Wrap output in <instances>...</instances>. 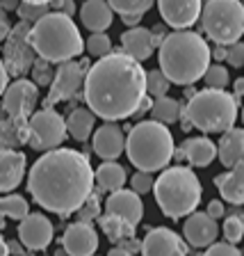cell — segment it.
<instances>
[{"instance_id":"obj_14","label":"cell","mask_w":244,"mask_h":256,"mask_svg":"<svg viewBox=\"0 0 244 256\" xmlns=\"http://www.w3.org/2000/svg\"><path fill=\"white\" fill-rule=\"evenodd\" d=\"M142 256H187V242L174 229L158 226L142 240Z\"/></svg>"},{"instance_id":"obj_43","label":"cell","mask_w":244,"mask_h":256,"mask_svg":"<svg viewBox=\"0 0 244 256\" xmlns=\"http://www.w3.org/2000/svg\"><path fill=\"white\" fill-rule=\"evenodd\" d=\"M206 213L210 215V218L219 220V218H224V213H226V210H224V204L219 202V199H213V202L208 204V210H206Z\"/></svg>"},{"instance_id":"obj_34","label":"cell","mask_w":244,"mask_h":256,"mask_svg":"<svg viewBox=\"0 0 244 256\" xmlns=\"http://www.w3.org/2000/svg\"><path fill=\"white\" fill-rule=\"evenodd\" d=\"M110 7L119 14H146L155 0H107Z\"/></svg>"},{"instance_id":"obj_22","label":"cell","mask_w":244,"mask_h":256,"mask_svg":"<svg viewBox=\"0 0 244 256\" xmlns=\"http://www.w3.org/2000/svg\"><path fill=\"white\" fill-rule=\"evenodd\" d=\"M215 186L224 202L233 206H244V160L231 167V172L215 176Z\"/></svg>"},{"instance_id":"obj_19","label":"cell","mask_w":244,"mask_h":256,"mask_svg":"<svg viewBox=\"0 0 244 256\" xmlns=\"http://www.w3.org/2000/svg\"><path fill=\"white\" fill-rule=\"evenodd\" d=\"M105 213L119 215V218L128 220L137 226L144 218V204L135 190H114L110 192V197L105 199Z\"/></svg>"},{"instance_id":"obj_38","label":"cell","mask_w":244,"mask_h":256,"mask_svg":"<svg viewBox=\"0 0 244 256\" xmlns=\"http://www.w3.org/2000/svg\"><path fill=\"white\" fill-rule=\"evenodd\" d=\"M224 238L233 245L244 238V215H229V220L224 222Z\"/></svg>"},{"instance_id":"obj_7","label":"cell","mask_w":244,"mask_h":256,"mask_svg":"<svg viewBox=\"0 0 244 256\" xmlns=\"http://www.w3.org/2000/svg\"><path fill=\"white\" fill-rule=\"evenodd\" d=\"M238 103V96L224 90L206 87L201 92H194L183 112L185 126H194L201 133H226L229 128L235 126Z\"/></svg>"},{"instance_id":"obj_9","label":"cell","mask_w":244,"mask_h":256,"mask_svg":"<svg viewBox=\"0 0 244 256\" xmlns=\"http://www.w3.org/2000/svg\"><path fill=\"white\" fill-rule=\"evenodd\" d=\"M66 122L53 108H43V110L32 112L27 119V144L37 151H50L57 149L59 144L66 140Z\"/></svg>"},{"instance_id":"obj_32","label":"cell","mask_w":244,"mask_h":256,"mask_svg":"<svg viewBox=\"0 0 244 256\" xmlns=\"http://www.w3.org/2000/svg\"><path fill=\"white\" fill-rule=\"evenodd\" d=\"M169 87H171V80L167 78L162 69L146 71V94H149V96H153V98L167 96Z\"/></svg>"},{"instance_id":"obj_33","label":"cell","mask_w":244,"mask_h":256,"mask_svg":"<svg viewBox=\"0 0 244 256\" xmlns=\"http://www.w3.org/2000/svg\"><path fill=\"white\" fill-rule=\"evenodd\" d=\"M85 50L96 60L105 58V55L112 53V39L105 32H91V37L85 42Z\"/></svg>"},{"instance_id":"obj_40","label":"cell","mask_w":244,"mask_h":256,"mask_svg":"<svg viewBox=\"0 0 244 256\" xmlns=\"http://www.w3.org/2000/svg\"><path fill=\"white\" fill-rule=\"evenodd\" d=\"M153 186H155V181H153V174H151V172L137 170L133 174V178H130V188H133L137 194H146V192H151Z\"/></svg>"},{"instance_id":"obj_24","label":"cell","mask_w":244,"mask_h":256,"mask_svg":"<svg viewBox=\"0 0 244 256\" xmlns=\"http://www.w3.org/2000/svg\"><path fill=\"white\" fill-rule=\"evenodd\" d=\"M174 156L185 158L187 162L194 167H208L215 158H217V144H215L210 138H190L183 142L181 151Z\"/></svg>"},{"instance_id":"obj_26","label":"cell","mask_w":244,"mask_h":256,"mask_svg":"<svg viewBox=\"0 0 244 256\" xmlns=\"http://www.w3.org/2000/svg\"><path fill=\"white\" fill-rule=\"evenodd\" d=\"M96 128V114L89 108H75L66 119V130L75 142H87Z\"/></svg>"},{"instance_id":"obj_41","label":"cell","mask_w":244,"mask_h":256,"mask_svg":"<svg viewBox=\"0 0 244 256\" xmlns=\"http://www.w3.org/2000/svg\"><path fill=\"white\" fill-rule=\"evenodd\" d=\"M203 256H244L233 242H213Z\"/></svg>"},{"instance_id":"obj_55","label":"cell","mask_w":244,"mask_h":256,"mask_svg":"<svg viewBox=\"0 0 244 256\" xmlns=\"http://www.w3.org/2000/svg\"><path fill=\"white\" fill-rule=\"evenodd\" d=\"M242 124H244V108H242Z\"/></svg>"},{"instance_id":"obj_28","label":"cell","mask_w":244,"mask_h":256,"mask_svg":"<svg viewBox=\"0 0 244 256\" xmlns=\"http://www.w3.org/2000/svg\"><path fill=\"white\" fill-rule=\"evenodd\" d=\"M98 222H101V231L112 242H123L126 238H133L135 229H137L133 222H128V220L119 218V215H112V213H103L98 218Z\"/></svg>"},{"instance_id":"obj_25","label":"cell","mask_w":244,"mask_h":256,"mask_svg":"<svg viewBox=\"0 0 244 256\" xmlns=\"http://www.w3.org/2000/svg\"><path fill=\"white\" fill-rule=\"evenodd\" d=\"M217 156L224 167H233L244 160V128H229L217 144Z\"/></svg>"},{"instance_id":"obj_51","label":"cell","mask_w":244,"mask_h":256,"mask_svg":"<svg viewBox=\"0 0 244 256\" xmlns=\"http://www.w3.org/2000/svg\"><path fill=\"white\" fill-rule=\"evenodd\" d=\"M233 90H235V96H244V78H238L235 80V85H233Z\"/></svg>"},{"instance_id":"obj_35","label":"cell","mask_w":244,"mask_h":256,"mask_svg":"<svg viewBox=\"0 0 244 256\" xmlns=\"http://www.w3.org/2000/svg\"><path fill=\"white\" fill-rule=\"evenodd\" d=\"M16 12L21 16V21L37 23L41 16H46L50 12V2H25V0H21V5H18Z\"/></svg>"},{"instance_id":"obj_16","label":"cell","mask_w":244,"mask_h":256,"mask_svg":"<svg viewBox=\"0 0 244 256\" xmlns=\"http://www.w3.org/2000/svg\"><path fill=\"white\" fill-rule=\"evenodd\" d=\"M62 250L69 256H94L98 250V231L89 222H73L66 226Z\"/></svg>"},{"instance_id":"obj_1","label":"cell","mask_w":244,"mask_h":256,"mask_svg":"<svg viewBox=\"0 0 244 256\" xmlns=\"http://www.w3.org/2000/svg\"><path fill=\"white\" fill-rule=\"evenodd\" d=\"M94 170L85 154L75 149H50L37 158L27 174V192L48 213L73 215L94 190Z\"/></svg>"},{"instance_id":"obj_15","label":"cell","mask_w":244,"mask_h":256,"mask_svg":"<svg viewBox=\"0 0 244 256\" xmlns=\"http://www.w3.org/2000/svg\"><path fill=\"white\" fill-rule=\"evenodd\" d=\"M162 21L174 30H187L201 18V0H158Z\"/></svg>"},{"instance_id":"obj_39","label":"cell","mask_w":244,"mask_h":256,"mask_svg":"<svg viewBox=\"0 0 244 256\" xmlns=\"http://www.w3.org/2000/svg\"><path fill=\"white\" fill-rule=\"evenodd\" d=\"M50 64L53 62H48V60H43V58L34 60L32 74H34V82H37V85H50V82H53L55 71H50Z\"/></svg>"},{"instance_id":"obj_53","label":"cell","mask_w":244,"mask_h":256,"mask_svg":"<svg viewBox=\"0 0 244 256\" xmlns=\"http://www.w3.org/2000/svg\"><path fill=\"white\" fill-rule=\"evenodd\" d=\"M2 226H5V215L0 213V229H2Z\"/></svg>"},{"instance_id":"obj_21","label":"cell","mask_w":244,"mask_h":256,"mask_svg":"<svg viewBox=\"0 0 244 256\" xmlns=\"http://www.w3.org/2000/svg\"><path fill=\"white\" fill-rule=\"evenodd\" d=\"M155 46H158V44H155L153 32L142 28V26L128 28V30L121 34V50L126 55H130V58L139 60V62L149 60L151 55H153Z\"/></svg>"},{"instance_id":"obj_42","label":"cell","mask_w":244,"mask_h":256,"mask_svg":"<svg viewBox=\"0 0 244 256\" xmlns=\"http://www.w3.org/2000/svg\"><path fill=\"white\" fill-rule=\"evenodd\" d=\"M226 62L235 69L244 66V44L242 42H235L231 46H226Z\"/></svg>"},{"instance_id":"obj_49","label":"cell","mask_w":244,"mask_h":256,"mask_svg":"<svg viewBox=\"0 0 244 256\" xmlns=\"http://www.w3.org/2000/svg\"><path fill=\"white\" fill-rule=\"evenodd\" d=\"M107 256H135V254H133V252H128L126 247L119 245V247H112V250L107 252Z\"/></svg>"},{"instance_id":"obj_11","label":"cell","mask_w":244,"mask_h":256,"mask_svg":"<svg viewBox=\"0 0 244 256\" xmlns=\"http://www.w3.org/2000/svg\"><path fill=\"white\" fill-rule=\"evenodd\" d=\"M39 103V87L37 82H32L27 78H18L11 85H7L5 94H2V110L7 112L9 119L16 122H27L32 117V112Z\"/></svg>"},{"instance_id":"obj_17","label":"cell","mask_w":244,"mask_h":256,"mask_svg":"<svg viewBox=\"0 0 244 256\" xmlns=\"http://www.w3.org/2000/svg\"><path fill=\"white\" fill-rule=\"evenodd\" d=\"M94 154L103 160H117L119 156L126 151V135L123 128L117 122H105L101 128L94 130V140H91Z\"/></svg>"},{"instance_id":"obj_37","label":"cell","mask_w":244,"mask_h":256,"mask_svg":"<svg viewBox=\"0 0 244 256\" xmlns=\"http://www.w3.org/2000/svg\"><path fill=\"white\" fill-rule=\"evenodd\" d=\"M101 218V194L91 190V194L85 199V204L78 208V220L80 222H91V220Z\"/></svg>"},{"instance_id":"obj_3","label":"cell","mask_w":244,"mask_h":256,"mask_svg":"<svg viewBox=\"0 0 244 256\" xmlns=\"http://www.w3.org/2000/svg\"><path fill=\"white\" fill-rule=\"evenodd\" d=\"M213 50L208 42L192 30H174L160 44V69L171 80V85L190 87L206 76Z\"/></svg>"},{"instance_id":"obj_30","label":"cell","mask_w":244,"mask_h":256,"mask_svg":"<svg viewBox=\"0 0 244 256\" xmlns=\"http://www.w3.org/2000/svg\"><path fill=\"white\" fill-rule=\"evenodd\" d=\"M151 114H153L155 122H162V124H176L181 119V103L171 98V96H160L153 101V108H151Z\"/></svg>"},{"instance_id":"obj_10","label":"cell","mask_w":244,"mask_h":256,"mask_svg":"<svg viewBox=\"0 0 244 256\" xmlns=\"http://www.w3.org/2000/svg\"><path fill=\"white\" fill-rule=\"evenodd\" d=\"M30 30L32 23L21 21L18 26L11 28L9 34L5 37V44H2V62H5L9 76H14V78L25 76L37 60V50L30 42Z\"/></svg>"},{"instance_id":"obj_54","label":"cell","mask_w":244,"mask_h":256,"mask_svg":"<svg viewBox=\"0 0 244 256\" xmlns=\"http://www.w3.org/2000/svg\"><path fill=\"white\" fill-rule=\"evenodd\" d=\"M25 2H53V0H25Z\"/></svg>"},{"instance_id":"obj_2","label":"cell","mask_w":244,"mask_h":256,"mask_svg":"<svg viewBox=\"0 0 244 256\" xmlns=\"http://www.w3.org/2000/svg\"><path fill=\"white\" fill-rule=\"evenodd\" d=\"M146 96V71L130 55L110 53L98 58L85 76V103L96 117L121 122L135 117Z\"/></svg>"},{"instance_id":"obj_4","label":"cell","mask_w":244,"mask_h":256,"mask_svg":"<svg viewBox=\"0 0 244 256\" xmlns=\"http://www.w3.org/2000/svg\"><path fill=\"white\" fill-rule=\"evenodd\" d=\"M30 42L39 58L53 64L75 60L85 50V42L78 26L64 12H48L37 23H32Z\"/></svg>"},{"instance_id":"obj_5","label":"cell","mask_w":244,"mask_h":256,"mask_svg":"<svg viewBox=\"0 0 244 256\" xmlns=\"http://www.w3.org/2000/svg\"><path fill=\"white\" fill-rule=\"evenodd\" d=\"M128 160L142 172H160L171 162L176 154L174 135L162 122H139L126 138Z\"/></svg>"},{"instance_id":"obj_46","label":"cell","mask_w":244,"mask_h":256,"mask_svg":"<svg viewBox=\"0 0 244 256\" xmlns=\"http://www.w3.org/2000/svg\"><path fill=\"white\" fill-rule=\"evenodd\" d=\"M9 23H7V12L0 10V42H5V37L9 34Z\"/></svg>"},{"instance_id":"obj_50","label":"cell","mask_w":244,"mask_h":256,"mask_svg":"<svg viewBox=\"0 0 244 256\" xmlns=\"http://www.w3.org/2000/svg\"><path fill=\"white\" fill-rule=\"evenodd\" d=\"M213 58L215 60H226V46H222V44H217L213 50Z\"/></svg>"},{"instance_id":"obj_20","label":"cell","mask_w":244,"mask_h":256,"mask_svg":"<svg viewBox=\"0 0 244 256\" xmlns=\"http://www.w3.org/2000/svg\"><path fill=\"white\" fill-rule=\"evenodd\" d=\"M25 154L0 146V192H11L23 183L25 176Z\"/></svg>"},{"instance_id":"obj_27","label":"cell","mask_w":244,"mask_h":256,"mask_svg":"<svg viewBox=\"0 0 244 256\" xmlns=\"http://www.w3.org/2000/svg\"><path fill=\"white\" fill-rule=\"evenodd\" d=\"M94 178H96V186L98 190L103 192H114V190H121L126 186V170L119 165L117 160H105L98 170L94 172Z\"/></svg>"},{"instance_id":"obj_18","label":"cell","mask_w":244,"mask_h":256,"mask_svg":"<svg viewBox=\"0 0 244 256\" xmlns=\"http://www.w3.org/2000/svg\"><path fill=\"white\" fill-rule=\"evenodd\" d=\"M183 236L192 247H210L213 242H217L219 236V224L215 218H210L208 213H190L183 224Z\"/></svg>"},{"instance_id":"obj_36","label":"cell","mask_w":244,"mask_h":256,"mask_svg":"<svg viewBox=\"0 0 244 256\" xmlns=\"http://www.w3.org/2000/svg\"><path fill=\"white\" fill-rule=\"evenodd\" d=\"M208 87H213V90H226V85L231 82V76H229V69L222 66V64H210L203 76Z\"/></svg>"},{"instance_id":"obj_52","label":"cell","mask_w":244,"mask_h":256,"mask_svg":"<svg viewBox=\"0 0 244 256\" xmlns=\"http://www.w3.org/2000/svg\"><path fill=\"white\" fill-rule=\"evenodd\" d=\"M0 256H9V245L2 238H0Z\"/></svg>"},{"instance_id":"obj_13","label":"cell","mask_w":244,"mask_h":256,"mask_svg":"<svg viewBox=\"0 0 244 256\" xmlns=\"http://www.w3.org/2000/svg\"><path fill=\"white\" fill-rule=\"evenodd\" d=\"M53 224L43 213H27L18 224V240L30 252L46 250L53 242Z\"/></svg>"},{"instance_id":"obj_45","label":"cell","mask_w":244,"mask_h":256,"mask_svg":"<svg viewBox=\"0 0 244 256\" xmlns=\"http://www.w3.org/2000/svg\"><path fill=\"white\" fill-rule=\"evenodd\" d=\"M50 7H55L57 12H64V14H73V2L71 0H53L50 2Z\"/></svg>"},{"instance_id":"obj_29","label":"cell","mask_w":244,"mask_h":256,"mask_svg":"<svg viewBox=\"0 0 244 256\" xmlns=\"http://www.w3.org/2000/svg\"><path fill=\"white\" fill-rule=\"evenodd\" d=\"M27 142V122H16L5 119L0 122V146L2 149H14Z\"/></svg>"},{"instance_id":"obj_31","label":"cell","mask_w":244,"mask_h":256,"mask_svg":"<svg viewBox=\"0 0 244 256\" xmlns=\"http://www.w3.org/2000/svg\"><path fill=\"white\" fill-rule=\"evenodd\" d=\"M0 213L9 220H18L21 222L30 213V208H27V202L21 194H7V197H0Z\"/></svg>"},{"instance_id":"obj_8","label":"cell","mask_w":244,"mask_h":256,"mask_svg":"<svg viewBox=\"0 0 244 256\" xmlns=\"http://www.w3.org/2000/svg\"><path fill=\"white\" fill-rule=\"evenodd\" d=\"M201 26L210 42L231 46L244 34L242 0H208L201 10Z\"/></svg>"},{"instance_id":"obj_6","label":"cell","mask_w":244,"mask_h":256,"mask_svg":"<svg viewBox=\"0 0 244 256\" xmlns=\"http://www.w3.org/2000/svg\"><path fill=\"white\" fill-rule=\"evenodd\" d=\"M153 192L160 210L167 218L178 220V218H187L190 213L197 210L203 188L199 176L190 167L176 165L162 170V174L155 178Z\"/></svg>"},{"instance_id":"obj_48","label":"cell","mask_w":244,"mask_h":256,"mask_svg":"<svg viewBox=\"0 0 244 256\" xmlns=\"http://www.w3.org/2000/svg\"><path fill=\"white\" fill-rule=\"evenodd\" d=\"M18 5H21V0H0V7L5 12H16Z\"/></svg>"},{"instance_id":"obj_57","label":"cell","mask_w":244,"mask_h":256,"mask_svg":"<svg viewBox=\"0 0 244 256\" xmlns=\"http://www.w3.org/2000/svg\"><path fill=\"white\" fill-rule=\"evenodd\" d=\"M0 238H2V236H0Z\"/></svg>"},{"instance_id":"obj_56","label":"cell","mask_w":244,"mask_h":256,"mask_svg":"<svg viewBox=\"0 0 244 256\" xmlns=\"http://www.w3.org/2000/svg\"><path fill=\"white\" fill-rule=\"evenodd\" d=\"M242 5H244V0H242Z\"/></svg>"},{"instance_id":"obj_12","label":"cell","mask_w":244,"mask_h":256,"mask_svg":"<svg viewBox=\"0 0 244 256\" xmlns=\"http://www.w3.org/2000/svg\"><path fill=\"white\" fill-rule=\"evenodd\" d=\"M85 69H87V62H75V60H69V62L59 64L53 76V82H50L46 108H53L55 103L73 98L80 92V87L85 85V76H87Z\"/></svg>"},{"instance_id":"obj_23","label":"cell","mask_w":244,"mask_h":256,"mask_svg":"<svg viewBox=\"0 0 244 256\" xmlns=\"http://www.w3.org/2000/svg\"><path fill=\"white\" fill-rule=\"evenodd\" d=\"M114 10L107 0H85L80 7V21L89 32H105L112 26Z\"/></svg>"},{"instance_id":"obj_44","label":"cell","mask_w":244,"mask_h":256,"mask_svg":"<svg viewBox=\"0 0 244 256\" xmlns=\"http://www.w3.org/2000/svg\"><path fill=\"white\" fill-rule=\"evenodd\" d=\"M7 85H9V71H7L5 62H2V58H0V96L5 94Z\"/></svg>"},{"instance_id":"obj_47","label":"cell","mask_w":244,"mask_h":256,"mask_svg":"<svg viewBox=\"0 0 244 256\" xmlns=\"http://www.w3.org/2000/svg\"><path fill=\"white\" fill-rule=\"evenodd\" d=\"M142 16H144V14H123V16H121V21L126 23L128 28H135L139 21H142Z\"/></svg>"}]
</instances>
